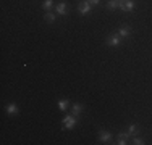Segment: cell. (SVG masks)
<instances>
[{"label": "cell", "instance_id": "7c38bea8", "mask_svg": "<svg viewBox=\"0 0 152 145\" xmlns=\"http://www.w3.org/2000/svg\"><path fill=\"white\" fill-rule=\"evenodd\" d=\"M68 103H70V100H68V99H60L58 102H57V107H58L60 111H65L68 108Z\"/></svg>", "mask_w": 152, "mask_h": 145}, {"label": "cell", "instance_id": "ba28073f", "mask_svg": "<svg viewBox=\"0 0 152 145\" xmlns=\"http://www.w3.org/2000/svg\"><path fill=\"white\" fill-rule=\"evenodd\" d=\"M5 111H7V115H8V116H16L20 110H18L16 103H8V105L5 107Z\"/></svg>", "mask_w": 152, "mask_h": 145}, {"label": "cell", "instance_id": "6da1fadb", "mask_svg": "<svg viewBox=\"0 0 152 145\" xmlns=\"http://www.w3.org/2000/svg\"><path fill=\"white\" fill-rule=\"evenodd\" d=\"M76 124H78V116H75V115H68L61 119V126L66 130H71Z\"/></svg>", "mask_w": 152, "mask_h": 145}, {"label": "cell", "instance_id": "9a60e30c", "mask_svg": "<svg viewBox=\"0 0 152 145\" xmlns=\"http://www.w3.org/2000/svg\"><path fill=\"white\" fill-rule=\"evenodd\" d=\"M131 144H134V145H144V144H146V140H144L142 137L134 136V137H133V142H131Z\"/></svg>", "mask_w": 152, "mask_h": 145}, {"label": "cell", "instance_id": "8fae6325", "mask_svg": "<svg viewBox=\"0 0 152 145\" xmlns=\"http://www.w3.org/2000/svg\"><path fill=\"white\" fill-rule=\"evenodd\" d=\"M83 110H84V107H83L81 103H73V107H71V111H73V113H71V115L79 116L83 113Z\"/></svg>", "mask_w": 152, "mask_h": 145}, {"label": "cell", "instance_id": "ac0fdd59", "mask_svg": "<svg viewBox=\"0 0 152 145\" xmlns=\"http://www.w3.org/2000/svg\"><path fill=\"white\" fill-rule=\"evenodd\" d=\"M117 144H118V145H126V144H128V140H125V139H118V140H117Z\"/></svg>", "mask_w": 152, "mask_h": 145}, {"label": "cell", "instance_id": "5bb4252c", "mask_svg": "<svg viewBox=\"0 0 152 145\" xmlns=\"http://www.w3.org/2000/svg\"><path fill=\"white\" fill-rule=\"evenodd\" d=\"M53 7V0H44V3H42V8H44V12H50Z\"/></svg>", "mask_w": 152, "mask_h": 145}, {"label": "cell", "instance_id": "2e32d148", "mask_svg": "<svg viewBox=\"0 0 152 145\" xmlns=\"http://www.w3.org/2000/svg\"><path fill=\"white\" fill-rule=\"evenodd\" d=\"M129 137H131V136H129L128 130H126V132H120V134H118V136H117V140H118V139H125V140H128Z\"/></svg>", "mask_w": 152, "mask_h": 145}, {"label": "cell", "instance_id": "7a4b0ae2", "mask_svg": "<svg viewBox=\"0 0 152 145\" xmlns=\"http://www.w3.org/2000/svg\"><path fill=\"white\" fill-rule=\"evenodd\" d=\"M123 39L120 37V34L118 32H113V34H108L107 36V39H105V44L108 47H118L121 44Z\"/></svg>", "mask_w": 152, "mask_h": 145}, {"label": "cell", "instance_id": "8992f818", "mask_svg": "<svg viewBox=\"0 0 152 145\" xmlns=\"http://www.w3.org/2000/svg\"><path fill=\"white\" fill-rule=\"evenodd\" d=\"M118 34H120L121 39H128L129 36H131V26H128V24H121L120 29H118Z\"/></svg>", "mask_w": 152, "mask_h": 145}, {"label": "cell", "instance_id": "d6986e66", "mask_svg": "<svg viewBox=\"0 0 152 145\" xmlns=\"http://www.w3.org/2000/svg\"><path fill=\"white\" fill-rule=\"evenodd\" d=\"M117 2H118V0H117Z\"/></svg>", "mask_w": 152, "mask_h": 145}, {"label": "cell", "instance_id": "4fadbf2b", "mask_svg": "<svg viewBox=\"0 0 152 145\" xmlns=\"http://www.w3.org/2000/svg\"><path fill=\"white\" fill-rule=\"evenodd\" d=\"M105 7H107V10H117L118 8V2L117 0H107Z\"/></svg>", "mask_w": 152, "mask_h": 145}, {"label": "cell", "instance_id": "3957f363", "mask_svg": "<svg viewBox=\"0 0 152 145\" xmlns=\"http://www.w3.org/2000/svg\"><path fill=\"white\" fill-rule=\"evenodd\" d=\"M78 12L81 16H86V14H91L92 12V5L89 2H79V5H78Z\"/></svg>", "mask_w": 152, "mask_h": 145}, {"label": "cell", "instance_id": "30bf717a", "mask_svg": "<svg viewBox=\"0 0 152 145\" xmlns=\"http://www.w3.org/2000/svg\"><path fill=\"white\" fill-rule=\"evenodd\" d=\"M44 20L47 21L49 24H52V23H55V20H57V13H52V12H45L44 13Z\"/></svg>", "mask_w": 152, "mask_h": 145}, {"label": "cell", "instance_id": "277c9868", "mask_svg": "<svg viewBox=\"0 0 152 145\" xmlns=\"http://www.w3.org/2000/svg\"><path fill=\"white\" fill-rule=\"evenodd\" d=\"M112 140H113L112 132H108V130H105V129H100L99 130V142L100 144H110Z\"/></svg>", "mask_w": 152, "mask_h": 145}, {"label": "cell", "instance_id": "e0dca14e", "mask_svg": "<svg viewBox=\"0 0 152 145\" xmlns=\"http://www.w3.org/2000/svg\"><path fill=\"white\" fill-rule=\"evenodd\" d=\"M81 2H89L92 7H97V5H100V0H81Z\"/></svg>", "mask_w": 152, "mask_h": 145}, {"label": "cell", "instance_id": "5b68a950", "mask_svg": "<svg viewBox=\"0 0 152 145\" xmlns=\"http://www.w3.org/2000/svg\"><path fill=\"white\" fill-rule=\"evenodd\" d=\"M55 13L60 14V16H66V14H68V5H66V2H60L58 5H55Z\"/></svg>", "mask_w": 152, "mask_h": 145}, {"label": "cell", "instance_id": "9c48e42d", "mask_svg": "<svg viewBox=\"0 0 152 145\" xmlns=\"http://www.w3.org/2000/svg\"><path fill=\"white\" fill-rule=\"evenodd\" d=\"M139 126H137V124H134V123H131V124H129L128 126V134H129V136H131V137H134V136H137V134H139Z\"/></svg>", "mask_w": 152, "mask_h": 145}, {"label": "cell", "instance_id": "52a82bcc", "mask_svg": "<svg viewBox=\"0 0 152 145\" xmlns=\"http://www.w3.org/2000/svg\"><path fill=\"white\" fill-rule=\"evenodd\" d=\"M120 10L125 13H131L134 10V0H125V3L120 7Z\"/></svg>", "mask_w": 152, "mask_h": 145}]
</instances>
